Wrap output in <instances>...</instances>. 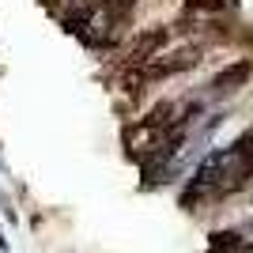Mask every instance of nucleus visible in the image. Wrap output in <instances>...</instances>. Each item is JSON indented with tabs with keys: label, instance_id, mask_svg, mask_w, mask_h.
<instances>
[{
	"label": "nucleus",
	"instance_id": "obj_1",
	"mask_svg": "<svg viewBox=\"0 0 253 253\" xmlns=\"http://www.w3.org/2000/svg\"><path fill=\"white\" fill-rule=\"evenodd\" d=\"M201 64V45H181L174 49L170 57L163 61H148V64H136V76L140 80H167V76H178V72H189Z\"/></svg>",
	"mask_w": 253,
	"mask_h": 253
},
{
	"label": "nucleus",
	"instance_id": "obj_2",
	"mask_svg": "<svg viewBox=\"0 0 253 253\" xmlns=\"http://www.w3.org/2000/svg\"><path fill=\"white\" fill-rule=\"evenodd\" d=\"M167 42H170L167 27H148V31H140L136 38H132V45L125 49V61L132 64V68H136V64H148V61H155V53Z\"/></svg>",
	"mask_w": 253,
	"mask_h": 253
},
{
	"label": "nucleus",
	"instance_id": "obj_3",
	"mask_svg": "<svg viewBox=\"0 0 253 253\" xmlns=\"http://www.w3.org/2000/svg\"><path fill=\"white\" fill-rule=\"evenodd\" d=\"M250 76H253V64H250V61H234V64H227V68H223V72L211 80V91H215V95L238 91V87H242Z\"/></svg>",
	"mask_w": 253,
	"mask_h": 253
},
{
	"label": "nucleus",
	"instance_id": "obj_4",
	"mask_svg": "<svg viewBox=\"0 0 253 253\" xmlns=\"http://www.w3.org/2000/svg\"><path fill=\"white\" fill-rule=\"evenodd\" d=\"M242 246V234H234V231H219V234H211V253H227V250H238Z\"/></svg>",
	"mask_w": 253,
	"mask_h": 253
},
{
	"label": "nucleus",
	"instance_id": "obj_5",
	"mask_svg": "<svg viewBox=\"0 0 253 253\" xmlns=\"http://www.w3.org/2000/svg\"><path fill=\"white\" fill-rule=\"evenodd\" d=\"M185 8H189V11H223V8H227V0H189Z\"/></svg>",
	"mask_w": 253,
	"mask_h": 253
},
{
	"label": "nucleus",
	"instance_id": "obj_6",
	"mask_svg": "<svg viewBox=\"0 0 253 253\" xmlns=\"http://www.w3.org/2000/svg\"><path fill=\"white\" fill-rule=\"evenodd\" d=\"M136 0H106V8L110 11H117V15H128V8H132Z\"/></svg>",
	"mask_w": 253,
	"mask_h": 253
}]
</instances>
